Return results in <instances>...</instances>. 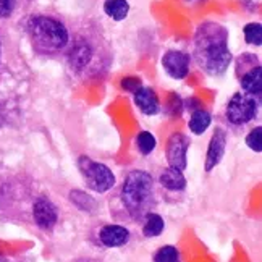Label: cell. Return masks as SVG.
Returning a JSON list of instances; mask_svg holds the SVG:
<instances>
[{"instance_id": "cell-24", "label": "cell", "mask_w": 262, "mask_h": 262, "mask_svg": "<svg viewBox=\"0 0 262 262\" xmlns=\"http://www.w3.org/2000/svg\"><path fill=\"white\" fill-rule=\"evenodd\" d=\"M245 143L251 150H254V152L257 154L262 152V128L256 126L251 129L245 138Z\"/></svg>"}, {"instance_id": "cell-18", "label": "cell", "mask_w": 262, "mask_h": 262, "mask_svg": "<svg viewBox=\"0 0 262 262\" xmlns=\"http://www.w3.org/2000/svg\"><path fill=\"white\" fill-rule=\"evenodd\" d=\"M136 147L141 156H150L157 147V139L150 131H141L136 136Z\"/></svg>"}, {"instance_id": "cell-25", "label": "cell", "mask_w": 262, "mask_h": 262, "mask_svg": "<svg viewBox=\"0 0 262 262\" xmlns=\"http://www.w3.org/2000/svg\"><path fill=\"white\" fill-rule=\"evenodd\" d=\"M141 86H143V81H141V78L128 76V78H123V79H122V88L126 91V93L135 94Z\"/></svg>"}, {"instance_id": "cell-22", "label": "cell", "mask_w": 262, "mask_h": 262, "mask_svg": "<svg viewBox=\"0 0 262 262\" xmlns=\"http://www.w3.org/2000/svg\"><path fill=\"white\" fill-rule=\"evenodd\" d=\"M245 41L249 46H262V25L260 23H248L243 28Z\"/></svg>"}, {"instance_id": "cell-16", "label": "cell", "mask_w": 262, "mask_h": 262, "mask_svg": "<svg viewBox=\"0 0 262 262\" xmlns=\"http://www.w3.org/2000/svg\"><path fill=\"white\" fill-rule=\"evenodd\" d=\"M104 13L114 21H123L129 13L128 0H104Z\"/></svg>"}, {"instance_id": "cell-21", "label": "cell", "mask_w": 262, "mask_h": 262, "mask_svg": "<svg viewBox=\"0 0 262 262\" xmlns=\"http://www.w3.org/2000/svg\"><path fill=\"white\" fill-rule=\"evenodd\" d=\"M26 4H29L28 0H0V18L8 19L15 16Z\"/></svg>"}, {"instance_id": "cell-17", "label": "cell", "mask_w": 262, "mask_h": 262, "mask_svg": "<svg viewBox=\"0 0 262 262\" xmlns=\"http://www.w3.org/2000/svg\"><path fill=\"white\" fill-rule=\"evenodd\" d=\"M164 230H165V220L162 215H159L157 212H150L144 217L143 235L146 238H156L159 235H162Z\"/></svg>"}, {"instance_id": "cell-11", "label": "cell", "mask_w": 262, "mask_h": 262, "mask_svg": "<svg viewBox=\"0 0 262 262\" xmlns=\"http://www.w3.org/2000/svg\"><path fill=\"white\" fill-rule=\"evenodd\" d=\"M129 238H131L129 230L123 225H117V224H107L104 227H100L97 231V241L104 248L125 246L128 245Z\"/></svg>"}, {"instance_id": "cell-1", "label": "cell", "mask_w": 262, "mask_h": 262, "mask_svg": "<svg viewBox=\"0 0 262 262\" xmlns=\"http://www.w3.org/2000/svg\"><path fill=\"white\" fill-rule=\"evenodd\" d=\"M63 55L72 73L81 79L100 76L112 60L107 39L100 31V26L91 21H84L73 29Z\"/></svg>"}, {"instance_id": "cell-6", "label": "cell", "mask_w": 262, "mask_h": 262, "mask_svg": "<svg viewBox=\"0 0 262 262\" xmlns=\"http://www.w3.org/2000/svg\"><path fill=\"white\" fill-rule=\"evenodd\" d=\"M78 170H79V173H81L86 186L91 191H94V193H99V194L107 193V191L112 189L117 183L112 170L105 164L97 162V160L91 159L88 156H81L78 159Z\"/></svg>"}, {"instance_id": "cell-3", "label": "cell", "mask_w": 262, "mask_h": 262, "mask_svg": "<svg viewBox=\"0 0 262 262\" xmlns=\"http://www.w3.org/2000/svg\"><path fill=\"white\" fill-rule=\"evenodd\" d=\"M25 29L34 54L41 57L63 55L70 44V26L62 18L52 13L29 15Z\"/></svg>"}, {"instance_id": "cell-12", "label": "cell", "mask_w": 262, "mask_h": 262, "mask_svg": "<svg viewBox=\"0 0 262 262\" xmlns=\"http://www.w3.org/2000/svg\"><path fill=\"white\" fill-rule=\"evenodd\" d=\"M133 100H135V105L143 115L154 117L160 112V100L152 88L141 86L133 94Z\"/></svg>"}, {"instance_id": "cell-9", "label": "cell", "mask_w": 262, "mask_h": 262, "mask_svg": "<svg viewBox=\"0 0 262 262\" xmlns=\"http://www.w3.org/2000/svg\"><path fill=\"white\" fill-rule=\"evenodd\" d=\"M162 68L172 79L181 81L191 72V55L185 50H167L162 57Z\"/></svg>"}, {"instance_id": "cell-23", "label": "cell", "mask_w": 262, "mask_h": 262, "mask_svg": "<svg viewBox=\"0 0 262 262\" xmlns=\"http://www.w3.org/2000/svg\"><path fill=\"white\" fill-rule=\"evenodd\" d=\"M259 63H260V60H259V57H257V55L251 54V52L241 54V55L236 58V68H235L236 76H239L241 73H245L246 70L253 68V67L259 65Z\"/></svg>"}, {"instance_id": "cell-7", "label": "cell", "mask_w": 262, "mask_h": 262, "mask_svg": "<svg viewBox=\"0 0 262 262\" xmlns=\"http://www.w3.org/2000/svg\"><path fill=\"white\" fill-rule=\"evenodd\" d=\"M191 146L189 136L183 133H173L167 139L165 146V159L170 168L185 172L188 167V149Z\"/></svg>"}, {"instance_id": "cell-2", "label": "cell", "mask_w": 262, "mask_h": 262, "mask_svg": "<svg viewBox=\"0 0 262 262\" xmlns=\"http://www.w3.org/2000/svg\"><path fill=\"white\" fill-rule=\"evenodd\" d=\"M230 33L215 21L201 23L193 36V58L199 70L209 76H222L233 62L230 46Z\"/></svg>"}, {"instance_id": "cell-4", "label": "cell", "mask_w": 262, "mask_h": 262, "mask_svg": "<svg viewBox=\"0 0 262 262\" xmlns=\"http://www.w3.org/2000/svg\"><path fill=\"white\" fill-rule=\"evenodd\" d=\"M118 196L128 217L133 222H143L157 206L154 177L141 168L131 170L123 180Z\"/></svg>"}, {"instance_id": "cell-15", "label": "cell", "mask_w": 262, "mask_h": 262, "mask_svg": "<svg viewBox=\"0 0 262 262\" xmlns=\"http://www.w3.org/2000/svg\"><path fill=\"white\" fill-rule=\"evenodd\" d=\"M210 125H212V115H210L209 110H206L203 107H198L191 112L188 128L193 135H196V136L204 135Z\"/></svg>"}, {"instance_id": "cell-10", "label": "cell", "mask_w": 262, "mask_h": 262, "mask_svg": "<svg viewBox=\"0 0 262 262\" xmlns=\"http://www.w3.org/2000/svg\"><path fill=\"white\" fill-rule=\"evenodd\" d=\"M227 150V131L224 128L217 126L214 129L212 136H210L207 152H206V162H204V170L209 173L222 162V159L225 157Z\"/></svg>"}, {"instance_id": "cell-26", "label": "cell", "mask_w": 262, "mask_h": 262, "mask_svg": "<svg viewBox=\"0 0 262 262\" xmlns=\"http://www.w3.org/2000/svg\"><path fill=\"white\" fill-rule=\"evenodd\" d=\"M2 67H4V37L2 33H0V72H2Z\"/></svg>"}, {"instance_id": "cell-19", "label": "cell", "mask_w": 262, "mask_h": 262, "mask_svg": "<svg viewBox=\"0 0 262 262\" xmlns=\"http://www.w3.org/2000/svg\"><path fill=\"white\" fill-rule=\"evenodd\" d=\"M70 201H72L79 210H83V212H94L97 207L96 201L93 198L84 194L83 191H78V189L70 191Z\"/></svg>"}, {"instance_id": "cell-5", "label": "cell", "mask_w": 262, "mask_h": 262, "mask_svg": "<svg viewBox=\"0 0 262 262\" xmlns=\"http://www.w3.org/2000/svg\"><path fill=\"white\" fill-rule=\"evenodd\" d=\"M260 108V99L246 93H235L225 105L224 117L227 123L233 128H243L254 122Z\"/></svg>"}, {"instance_id": "cell-14", "label": "cell", "mask_w": 262, "mask_h": 262, "mask_svg": "<svg viewBox=\"0 0 262 262\" xmlns=\"http://www.w3.org/2000/svg\"><path fill=\"white\" fill-rule=\"evenodd\" d=\"M159 185L165 188L167 191H172V193H180V191L186 189L188 181H186L183 172L167 167L159 175Z\"/></svg>"}, {"instance_id": "cell-13", "label": "cell", "mask_w": 262, "mask_h": 262, "mask_svg": "<svg viewBox=\"0 0 262 262\" xmlns=\"http://www.w3.org/2000/svg\"><path fill=\"white\" fill-rule=\"evenodd\" d=\"M238 79H239V86H241V91H243V93L260 99V96H262V67H260V63L246 70L245 73H241L238 76Z\"/></svg>"}, {"instance_id": "cell-8", "label": "cell", "mask_w": 262, "mask_h": 262, "mask_svg": "<svg viewBox=\"0 0 262 262\" xmlns=\"http://www.w3.org/2000/svg\"><path fill=\"white\" fill-rule=\"evenodd\" d=\"M31 214L36 227L42 231H52L58 224V209L46 194H39L33 201Z\"/></svg>"}, {"instance_id": "cell-20", "label": "cell", "mask_w": 262, "mask_h": 262, "mask_svg": "<svg viewBox=\"0 0 262 262\" xmlns=\"http://www.w3.org/2000/svg\"><path fill=\"white\" fill-rule=\"evenodd\" d=\"M152 260L154 262H181V254L177 246L165 245L156 251Z\"/></svg>"}]
</instances>
